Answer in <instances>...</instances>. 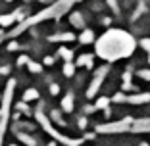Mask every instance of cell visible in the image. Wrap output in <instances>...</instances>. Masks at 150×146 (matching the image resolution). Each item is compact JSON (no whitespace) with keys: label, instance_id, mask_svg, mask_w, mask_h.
<instances>
[{"label":"cell","instance_id":"21","mask_svg":"<svg viewBox=\"0 0 150 146\" xmlns=\"http://www.w3.org/2000/svg\"><path fill=\"white\" fill-rule=\"evenodd\" d=\"M27 102H21V104H18V110H21V111H25V114H31V111H29V108L25 106Z\"/></svg>","mask_w":150,"mask_h":146},{"label":"cell","instance_id":"9","mask_svg":"<svg viewBox=\"0 0 150 146\" xmlns=\"http://www.w3.org/2000/svg\"><path fill=\"white\" fill-rule=\"evenodd\" d=\"M73 39H75L73 33H60V35H52L50 37L52 42H66V40H73Z\"/></svg>","mask_w":150,"mask_h":146},{"label":"cell","instance_id":"23","mask_svg":"<svg viewBox=\"0 0 150 146\" xmlns=\"http://www.w3.org/2000/svg\"><path fill=\"white\" fill-rule=\"evenodd\" d=\"M27 62H29V56H19V60H18L19 66H23V63H27Z\"/></svg>","mask_w":150,"mask_h":146},{"label":"cell","instance_id":"2","mask_svg":"<svg viewBox=\"0 0 150 146\" xmlns=\"http://www.w3.org/2000/svg\"><path fill=\"white\" fill-rule=\"evenodd\" d=\"M73 2H77V0H60V2H56L54 6H50V8H46V10H42L40 13H37V16H33V18H29V19H25V21L21 23V25L18 27V29H13V33L12 35L16 37V35H19L21 31H25L29 25H35V23H39V21H44V19H48V18H58V16H62L64 12H67V8H69Z\"/></svg>","mask_w":150,"mask_h":146},{"label":"cell","instance_id":"5","mask_svg":"<svg viewBox=\"0 0 150 146\" xmlns=\"http://www.w3.org/2000/svg\"><path fill=\"white\" fill-rule=\"evenodd\" d=\"M131 117H125V119L117 121V123H106V125H98L96 131L98 133H123V131H129V127L133 125Z\"/></svg>","mask_w":150,"mask_h":146},{"label":"cell","instance_id":"26","mask_svg":"<svg viewBox=\"0 0 150 146\" xmlns=\"http://www.w3.org/2000/svg\"><path fill=\"white\" fill-rule=\"evenodd\" d=\"M142 48L150 50V39H144V40H142Z\"/></svg>","mask_w":150,"mask_h":146},{"label":"cell","instance_id":"31","mask_svg":"<svg viewBox=\"0 0 150 146\" xmlns=\"http://www.w3.org/2000/svg\"><path fill=\"white\" fill-rule=\"evenodd\" d=\"M0 40H2V31H0Z\"/></svg>","mask_w":150,"mask_h":146},{"label":"cell","instance_id":"14","mask_svg":"<svg viewBox=\"0 0 150 146\" xmlns=\"http://www.w3.org/2000/svg\"><path fill=\"white\" fill-rule=\"evenodd\" d=\"M18 138H19L21 142H25L27 146H35V144H37V140H35V138H33V137H29V135H25V133H18Z\"/></svg>","mask_w":150,"mask_h":146},{"label":"cell","instance_id":"8","mask_svg":"<svg viewBox=\"0 0 150 146\" xmlns=\"http://www.w3.org/2000/svg\"><path fill=\"white\" fill-rule=\"evenodd\" d=\"M133 129V133H144V131H150V119H139L133 121V125L129 127V131Z\"/></svg>","mask_w":150,"mask_h":146},{"label":"cell","instance_id":"7","mask_svg":"<svg viewBox=\"0 0 150 146\" xmlns=\"http://www.w3.org/2000/svg\"><path fill=\"white\" fill-rule=\"evenodd\" d=\"M115 102H129V104H144V102H150V92H141V94H133V96H123L119 92L114 96Z\"/></svg>","mask_w":150,"mask_h":146},{"label":"cell","instance_id":"3","mask_svg":"<svg viewBox=\"0 0 150 146\" xmlns=\"http://www.w3.org/2000/svg\"><path fill=\"white\" fill-rule=\"evenodd\" d=\"M13 89H16V79H10L4 90V98H2V108H0V146L4 140V133L8 127V117H10V104H12Z\"/></svg>","mask_w":150,"mask_h":146},{"label":"cell","instance_id":"6","mask_svg":"<svg viewBox=\"0 0 150 146\" xmlns=\"http://www.w3.org/2000/svg\"><path fill=\"white\" fill-rule=\"evenodd\" d=\"M108 69H110L108 66L100 67V71L96 73V77L93 79V83H91V87H88V90H87V98H93L94 94H96V90L100 89V85H102V81H104V77L108 75Z\"/></svg>","mask_w":150,"mask_h":146},{"label":"cell","instance_id":"4","mask_svg":"<svg viewBox=\"0 0 150 146\" xmlns=\"http://www.w3.org/2000/svg\"><path fill=\"white\" fill-rule=\"evenodd\" d=\"M37 119H39V123L42 125V129L50 135V137H54L58 142H62V144H66V146H79L81 142H83V138H69V137H64V135H60L56 129L50 125L48 117H46V115H44L40 110H37Z\"/></svg>","mask_w":150,"mask_h":146},{"label":"cell","instance_id":"32","mask_svg":"<svg viewBox=\"0 0 150 146\" xmlns=\"http://www.w3.org/2000/svg\"><path fill=\"white\" fill-rule=\"evenodd\" d=\"M10 146H18V144H10Z\"/></svg>","mask_w":150,"mask_h":146},{"label":"cell","instance_id":"10","mask_svg":"<svg viewBox=\"0 0 150 146\" xmlns=\"http://www.w3.org/2000/svg\"><path fill=\"white\" fill-rule=\"evenodd\" d=\"M16 13H4V16H0V25L2 27H10L12 23H16Z\"/></svg>","mask_w":150,"mask_h":146},{"label":"cell","instance_id":"16","mask_svg":"<svg viewBox=\"0 0 150 146\" xmlns=\"http://www.w3.org/2000/svg\"><path fill=\"white\" fill-rule=\"evenodd\" d=\"M58 54H60V56H62L66 62H71V58H73V52H71V50H67V48H64V46L58 50Z\"/></svg>","mask_w":150,"mask_h":146},{"label":"cell","instance_id":"19","mask_svg":"<svg viewBox=\"0 0 150 146\" xmlns=\"http://www.w3.org/2000/svg\"><path fill=\"white\" fill-rule=\"evenodd\" d=\"M75 73V66L71 62H66V66H64V75H67V77H71Z\"/></svg>","mask_w":150,"mask_h":146},{"label":"cell","instance_id":"24","mask_svg":"<svg viewBox=\"0 0 150 146\" xmlns=\"http://www.w3.org/2000/svg\"><path fill=\"white\" fill-rule=\"evenodd\" d=\"M52 117L58 121V123H64V121H62V117H60V111H52Z\"/></svg>","mask_w":150,"mask_h":146},{"label":"cell","instance_id":"25","mask_svg":"<svg viewBox=\"0 0 150 146\" xmlns=\"http://www.w3.org/2000/svg\"><path fill=\"white\" fill-rule=\"evenodd\" d=\"M139 75H141L142 79H148V81H150V71H141Z\"/></svg>","mask_w":150,"mask_h":146},{"label":"cell","instance_id":"20","mask_svg":"<svg viewBox=\"0 0 150 146\" xmlns=\"http://www.w3.org/2000/svg\"><path fill=\"white\" fill-rule=\"evenodd\" d=\"M108 102H110V100H108L106 96H100V98L96 100V104H94V108H98V110H100V108H106Z\"/></svg>","mask_w":150,"mask_h":146},{"label":"cell","instance_id":"17","mask_svg":"<svg viewBox=\"0 0 150 146\" xmlns=\"http://www.w3.org/2000/svg\"><path fill=\"white\" fill-rule=\"evenodd\" d=\"M27 67H29V71H31V73H40V71H42V66H40V63H37V62H31V60L27 62Z\"/></svg>","mask_w":150,"mask_h":146},{"label":"cell","instance_id":"33","mask_svg":"<svg viewBox=\"0 0 150 146\" xmlns=\"http://www.w3.org/2000/svg\"><path fill=\"white\" fill-rule=\"evenodd\" d=\"M6 2H12V0H6Z\"/></svg>","mask_w":150,"mask_h":146},{"label":"cell","instance_id":"22","mask_svg":"<svg viewBox=\"0 0 150 146\" xmlns=\"http://www.w3.org/2000/svg\"><path fill=\"white\" fill-rule=\"evenodd\" d=\"M60 92V87L58 85H50V94H58Z\"/></svg>","mask_w":150,"mask_h":146},{"label":"cell","instance_id":"1","mask_svg":"<svg viewBox=\"0 0 150 146\" xmlns=\"http://www.w3.org/2000/svg\"><path fill=\"white\" fill-rule=\"evenodd\" d=\"M98 56L104 60H115V58H123L129 52H133L135 42L129 35L121 31H110L98 40Z\"/></svg>","mask_w":150,"mask_h":146},{"label":"cell","instance_id":"28","mask_svg":"<svg viewBox=\"0 0 150 146\" xmlns=\"http://www.w3.org/2000/svg\"><path fill=\"white\" fill-rule=\"evenodd\" d=\"M8 48H10V50H16V48H18V42H12V44H10Z\"/></svg>","mask_w":150,"mask_h":146},{"label":"cell","instance_id":"34","mask_svg":"<svg viewBox=\"0 0 150 146\" xmlns=\"http://www.w3.org/2000/svg\"><path fill=\"white\" fill-rule=\"evenodd\" d=\"M148 62H150V56H148Z\"/></svg>","mask_w":150,"mask_h":146},{"label":"cell","instance_id":"13","mask_svg":"<svg viewBox=\"0 0 150 146\" xmlns=\"http://www.w3.org/2000/svg\"><path fill=\"white\" fill-rule=\"evenodd\" d=\"M93 39H94V33L91 31V29L83 31V33H81V37H79V40L83 42V44H91V42H93Z\"/></svg>","mask_w":150,"mask_h":146},{"label":"cell","instance_id":"35","mask_svg":"<svg viewBox=\"0 0 150 146\" xmlns=\"http://www.w3.org/2000/svg\"><path fill=\"white\" fill-rule=\"evenodd\" d=\"M42 2H46V0H42Z\"/></svg>","mask_w":150,"mask_h":146},{"label":"cell","instance_id":"29","mask_svg":"<svg viewBox=\"0 0 150 146\" xmlns=\"http://www.w3.org/2000/svg\"><path fill=\"white\" fill-rule=\"evenodd\" d=\"M48 146H56V144H54V142H50V144H48Z\"/></svg>","mask_w":150,"mask_h":146},{"label":"cell","instance_id":"11","mask_svg":"<svg viewBox=\"0 0 150 146\" xmlns=\"http://www.w3.org/2000/svg\"><path fill=\"white\" fill-rule=\"evenodd\" d=\"M33 100H39V90L37 89H27L25 94H23V102H33Z\"/></svg>","mask_w":150,"mask_h":146},{"label":"cell","instance_id":"18","mask_svg":"<svg viewBox=\"0 0 150 146\" xmlns=\"http://www.w3.org/2000/svg\"><path fill=\"white\" fill-rule=\"evenodd\" d=\"M71 23H73L75 27H85L83 18H81V13H73V16H71Z\"/></svg>","mask_w":150,"mask_h":146},{"label":"cell","instance_id":"12","mask_svg":"<svg viewBox=\"0 0 150 146\" xmlns=\"http://www.w3.org/2000/svg\"><path fill=\"white\" fill-rule=\"evenodd\" d=\"M62 108H64V111H73V94H66L64 96Z\"/></svg>","mask_w":150,"mask_h":146},{"label":"cell","instance_id":"30","mask_svg":"<svg viewBox=\"0 0 150 146\" xmlns=\"http://www.w3.org/2000/svg\"><path fill=\"white\" fill-rule=\"evenodd\" d=\"M141 146H148V144H146V142H142V144H141Z\"/></svg>","mask_w":150,"mask_h":146},{"label":"cell","instance_id":"15","mask_svg":"<svg viewBox=\"0 0 150 146\" xmlns=\"http://www.w3.org/2000/svg\"><path fill=\"white\" fill-rule=\"evenodd\" d=\"M79 66H87V67H93V54H85V56L79 58Z\"/></svg>","mask_w":150,"mask_h":146},{"label":"cell","instance_id":"27","mask_svg":"<svg viewBox=\"0 0 150 146\" xmlns=\"http://www.w3.org/2000/svg\"><path fill=\"white\" fill-rule=\"evenodd\" d=\"M44 63H46V66H52V63H54V58L46 56V58H44Z\"/></svg>","mask_w":150,"mask_h":146}]
</instances>
